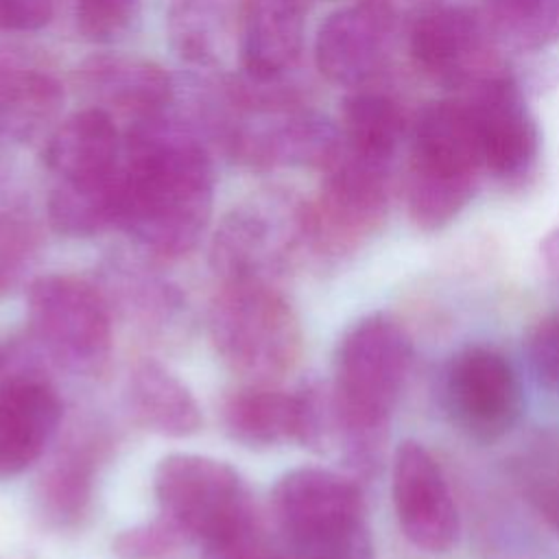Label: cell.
<instances>
[{"instance_id": "cell-32", "label": "cell", "mask_w": 559, "mask_h": 559, "mask_svg": "<svg viewBox=\"0 0 559 559\" xmlns=\"http://www.w3.org/2000/svg\"><path fill=\"white\" fill-rule=\"evenodd\" d=\"M539 253H542V262L544 269L550 277V282L555 284V288H559V227L550 229L542 245H539Z\"/></svg>"}, {"instance_id": "cell-11", "label": "cell", "mask_w": 559, "mask_h": 559, "mask_svg": "<svg viewBox=\"0 0 559 559\" xmlns=\"http://www.w3.org/2000/svg\"><path fill=\"white\" fill-rule=\"evenodd\" d=\"M247 111L234 124L229 142L234 155L251 168H328L341 151V129L319 111L288 103Z\"/></svg>"}, {"instance_id": "cell-28", "label": "cell", "mask_w": 559, "mask_h": 559, "mask_svg": "<svg viewBox=\"0 0 559 559\" xmlns=\"http://www.w3.org/2000/svg\"><path fill=\"white\" fill-rule=\"evenodd\" d=\"M186 535L164 515L122 531L114 539V552L122 559H157L181 544Z\"/></svg>"}, {"instance_id": "cell-6", "label": "cell", "mask_w": 559, "mask_h": 559, "mask_svg": "<svg viewBox=\"0 0 559 559\" xmlns=\"http://www.w3.org/2000/svg\"><path fill=\"white\" fill-rule=\"evenodd\" d=\"M304 245H310L308 205L288 192L266 190L223 216L210 264L223 282H273Z\"/></svg>"}, {"instance_id": "cell-22", "label": "cell", "mask_w": 559, "mask_h": 559, "mask_svg": "<svg viewBox=\"0 0 559 559\" xmlns=\"http://www.w3.org/2000/svg\"><path fill=\"white\" fill-rule=\"evenodd\" d=\"M63 90L46 72L26 66H0V138L31 140L61 109Z\"/></svg>"}, {"instance_id": "cell-23", "label": "cell", "mask_w": 559, "mask_h": 559, "mask_svg": "<svg viewBox=\"0 0 559 559\" xmlns=\"http://www.w3.org/2000/svg\"><path fill=\"white\" fill-rule=\"evenodd\" d=\"M122 162L105 177L59 181L48 199L50 225L66 236L83 238L118 225L122 199Z\"/></svg>"}, {"instance_id": "cell-14", "label": "cell", "mask_w": 559, "mask_h": 559, "mask_svg": "<svg viewBox=\"0 0 559 559\" xmlns=\"http://www.w3.org/2000/svg\"><path fill=\"white\" fill-rule=\"evenodd\" d=\"M393 46V9L382 0H365L325 17L314 39V61L330 83L362 87L384 70Z\"/></svg>"}, {"instance_id": "cell-19", "label": "cell", "mask_w": 559, "mask_h": 559, "mask_svg": "<svg viewBox=\"0 0 559 559\" xmlns=\"http://www.w3.org/2000/svg\"><path fill=\"white\" fill-rule=\"evenodd\" d=\"M122 162L118 129L109 111L87 107L66 118L48 140L46 164L59 181L111 175Z\"/></svg>"}, {"instance_id": "cell-15", "label": "cell", "mask_w": 559, "mask_h": 559, "mask_svg": "<svg viewBox=\"0 0 559 559\" xmlns=\"http://www.w3.org/2000/svg\"><path fill=\"white\" fill-rule=\"evenodd\" d=\"M483 166L500 179H520L535 164L539 131L518 83L498 72L472 90L467 100Z\"/></svg>"}, {"instance_id": "cell-31", "label": "cell", "mask_w": 559, "mask_h": 559, "mask_svg": "<svg viewBox=\"0 0 559 559\" xmlns=\"http://www.w3.org/2000/svg\"><path fill=\"white\" fill-rule=\"evenodd\" d=\"M55 0H0V31L28 33L48 24Z\"/></svg>"}, {"instance_id": "cell-17", "label": "cell", "mask_w": 559, "mask_h": 559, "mask_svg": "<svg viewBox=\"0 0 559 559\" xmlns=\"http://www.w3.org/2000/svg\"><path fill=\"white\" fill-rule=\"evenodd\" d=\"M79 83L98 103L135 120L164 114L173 100V81L166 70L138 55H94L79 68Z\"/></svg>"}, {"instance_id": "cell-34", "label": "cell", "mask_w": 559, "mask_h": 559, "mask_svg": "<svg viewBox=\"0 0 559 559\" xmlns=\"http://www.w3.org/2000/svg\"><path fill=\"white\" fill-rule=\"evenodd\" d=\"M4 360H7V356H4V352L0 349V371H2V367H4Z\"/></svg>"}, {"instance_id": "cell-3", "label": "cell", "mask_w": 559, "mask_h": 559, "mask_svg": "<svg viewBox=\"0 0 559 559\" xmlns=\"http://www.w3.org/2000/svg\"><path fill=\"white\" fill-rule=\"evenodd\" d=\"M485 170L476 127L467 103L426 105L411 133L406 207L424 231L450 225L474 197Z\"/></svg>"}, {"instance_id": "cell-10", "label": "cell", "mask_w": 559, "mask_h": 559, "mask_svg": "<svg viewBox=\"0 0 559 559\" xmlns=\"http://www.w3.org/2000/svg\"><path fill=\"white\" fill-rule=\"evenodd\" d=\"M391 166L343 148L325 168L321 194L308 205L310 245L325 253H345L378 229L389 205Z\"/></svg>"}, {"instance_id": "cell-29", "label": "cell", "mask_w": 559, "mask_h": 559, "mask_svg": "<svg viewBox=\"0 0 559 559\" xmlns=\"http://www.w3.org/2000/svg\"><path fill=\"white\" fill-rule=\"evenodd\" d=\"M526 356L535 380L559 391V312L539 319L526 338Z\"/></svg>"}, {"instance_id": "cell-8", "label": "cell", "mask_w": 559, "mask_h": 559, "mask_svg": "<svg viewBox=\"0 0 559 559\" xmlns=\"http://www.w3.org/2000/svg\"><path fill=\"white\" fill-rule=\"evenodd\" d=\"M28 321L44 349L66 369L98 373L111 352L105 297L83 277L41 275L28 286Z\"/></svg>"}, {"instance_id": "cell-4", "label": "cell", "mask_w": 559, "mask_h": 559, "mask_svg": "<svg viewBox=\"0 0 559 559\" xmlns=\"http://www.w3.org/2000/svg\"><path fill=\"white\" fill-rule=\"evenodd\" d=\"M273 513L293 559H373L362 491L338 472H286L273 489Z\"/></svg>"}, {"instance_id": "cell-1", "label": "cell", "mask_w": 559, "mask_h": 559, "mask_svg": "<svg viewBox=\"0 0 559 559\" xmlns=\"http://www.w3.org/2000/svg\"><path fill=\"white\" fill-rule=\"evenodd\" d=\"M118 225L162 255L190 251L212 216L214 177L201 140L164 114L135 120L122 146Z\"/></svg>"}, {"instance_id": "cell-7", "label": "cell", "mask_w": 559, "mask_h": 559, "mask_svg": "<svg viewBox=\"0 0 559 559\" xmlns=\"http://www.w3.org/2000/svg\"><path fill=\"white\" fill-rule=\"evenodd\" d=\"M155 498L186 537L216 542L255 518L240 474L201 454H168L155 469Z\"/></svg>"}, {"instance_id": "cell-16", "label": "cell", "mask_w": 559, "mask_h": 559, "mask_svg": "<svg viewBox=\"0 0 559 559\" xmlns=\"http://www.w3.org/2000/svg\"><path fill=\"white\" fill-rule=\"evenodd\" d=\"M61 400L37 373H15L0 382V478L33 465L55 437Z\"/></svg>"}, {"instance_id": "cell-25", "label": "cell", "mask_w": 559, "mask_h": 559, "mask_svg": "<svg viewBox=\"0 0 559 559\" xmlns=\"http://www.w3.org/2000/svg\"><path fill=\"white\" fill-rule=\"evenodd\" d=\"M168 37L179 59L214 66L227 41V20L216 0H175L168 11Z\"/></svg>"}, {"instance_id": "cell-27", "label": "cell", "mask_w": 559, "mask_h": 559, "mask_svg": "<svg viewBox=\"0 0 559 559\" xmlns=\"http://www.w3.org/2000/svg\"><path fill=\"white\" fill-rule=\"evenodd\" d=\"M76 28L96 44L127 35L140 15V0H76Z\"/></svg>"}, {"instance_id": "cell-5", "label": "cell", "mask_w": 559, "mask_h": 559, "mask_svg": "<svg viewBox=\"0 0 559 559\" xmlns=\"http://www.w3.org/2000/svg\"><path fill=\"white\" fill-rule=\"evenodd\" d=\"M210 334L221 358L253 384L280 380L301 352L299 319L273 282H223Z\"/></svg>"}, {"instance_id": "cell-33", "label": "cell", "mask_w": 559, "mask_h": 559, "mask_svg": "<svg viewBox=\"0 0 559 559\" xmlns=\"http://www.w3.org/2000/svg\"><path fill=\"white\" fill-rule=\"evenodd\" d=\"M260 559H293V557H288V555H277V552H266V555L260 557Z\"/></svg>"}, {"instance_id": "cell-12", "label": "cell", "mask_w": 559, "mask_h": 559, "mask_svg": "<svg viewBox=\"0 0 559 559\" xmlns=\"http://www.w3.org/2000/svg\"><path fill=\"white\" fill-rule=\"evenodd\" d=\"M408 46L415 66L443 87L474 90L500 72L485 22L465 7L424 11L411 28Z\"/></svg>"}, {"instance_id": "cell-2", "label": "cell", "mask_w": 559, "mask_h": 559, "mask_svg": "<svg viewBox=\"0 0 559 559\" xmlns=\"http://www.w3.org/2000/svg\"><path fill=\"white\" fill-rule=\"evenodd\" d=\"M413 362V343L404 325L373 312L358 319L341 338L330 386L336 437L356 467H371L378 443Z\"/></svg>"}, {"instance_id": "cell-24", "label": "cell", "mask_w": 559, "mask_h": 559, "mask_svg": "<svg viewBox=\"0 0 559 559\" xmlns=\"http://www.w3.org/2000/svg\"><path fill=\"white\" fill-rule=\"evenodd\" d=\"M96 454L92 443L66 448L39 480V502L44 513L57 524L76 522L92 498Z\"/></svg>"}, {"instance_id": "cell-9", "label": "cell", "mask_w": 559, "mask_h": 559, "mask_svg": "<svg viewBox=\"0 0 559 559\" xmlns=\"http://www.w3.org/2000/svg\"><path fill=\"white\" fill-rule=\"evenodd\" d=\"M443 404L461 432L491 443L520 421L522 382L504 354L487 345H469L456 352L445 367Z\"/></svg>"}, {"instance_id": "cell-26", "label": "cell", "mask_w": 559, "mask_h": 559, "mask_svg": "<svg viewBox=\"0 0 559 559\" xmlns=\"http://www.w3.org/2000/svg\"><path fill=\"white\" fill-rule=\"evenodd\" d=\"M493 28L518 48L539 50L559 41V0H489Z\"/></svg>"}, {"instance_id": "cell-20", "label": "cell", "mask_w": 559, "mask_h": 559, "mask_svg": "<svg viewBox=\"0 0 559 559\" xmlns=\"http://www.w3.org/2000/svg\"><path fill=\"white\" fill-rule=\"evenodd\" d=\"M129 406L140 424L164 437H190L201 428L192 391L164 365L142 360L129 378Z\"/></svg>"}, {"instance_id": "cell-18", "label": "cell", "mask_w": 559, "mask_h": 559, "mask_svg": "<svg viewBox=\"0 0 559 559\" xmlns=\"http://www.w3.org/2000/svg\"><path fill=\"white\" fill-rule=\"evenodd\" d=\"M304 11L299 0H247L240 22L245 74L258 81L280 79L299 57Z\"/></svg>"}, {"instance_id": "cell-21", "label": "cell", "mask_w": 559, "mask_h": 559, "mask_svg": "<svg viewBox=\"0 0 559 559\" xmlns=\"http://www.w3.org/2000/svg\"><path fill=\"white\" fill-rule=\"evenodd\" d=\"M404 114L391 96L373 90H356L343 103V148L362 159L391 166L404 138Z\"/></svg>"}, {"instance_id": "cell-30", "label": "cell", "mask_w": 559, "mask_h": 559, "mask_svg": "<svg viewBox=\"0 0 559 559\" xmlns=\"http://www.w3.org/2000/svg\"><path fill=\"white\" fill-rule=\"evenodd\" d=\"M266 552H271V548L258 526V520L253 518L238 531L205 544L201 559H260Z\"/></svg>"}, {"instance_id": "cell-13", "label": "cell", "mask_w": 559, "mask_h": 559, "mask_svg": "<svg viewBox=\"0 0 559 559\" xmlns=\"http://www.w3.org/2000/svg\"><path fill=\"white\" fill-rule=\"evenodd\" d=\"M391 496L404 537L426 552H448L461 533L450 483L432 452L406 439L393 454Z\"/></svg>"}]
</instances>
